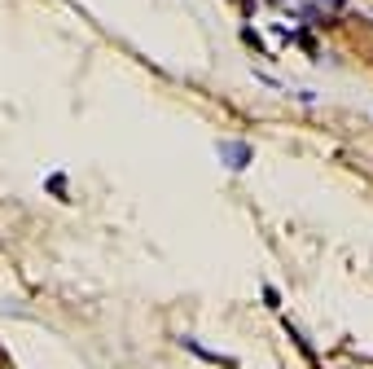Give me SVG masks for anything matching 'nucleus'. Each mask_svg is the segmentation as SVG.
Instances as JSON below:
<instances>
[{
	"label": "nucleus",
	"instance_id": "f03ea898",
	"mask_svg": "<svg viewBox=\"0 0 373 369\" xmlns=\"http://www.w3.org/2000/svg\"><path fill=\"white\" fill-rule=\"evenodd\" d=\"M185 348H189V352H198V356H202V361H215V365H233V361H228V356H220V352H211V348H202V343H198V339H185Z\"/></svg>",
	"mask_w": 373,
	"mask_h": 369
},
{
	"label": "nucleus",
	"instance_id": "f257e3e1",
	"mask_svg": "<svg viewBox=\"0 0 373 369\" xmlns=\"http://www.w3.org/2000/svg\"><path fill=\"white\" fill-rule=\"evenodd\" d=\"M224 163H228V168H246V163H250V146H246V141H228V146H224Z\"/></svg>",
	"mask_w": 373,
	"mask_h": 369
}]
</instances>
